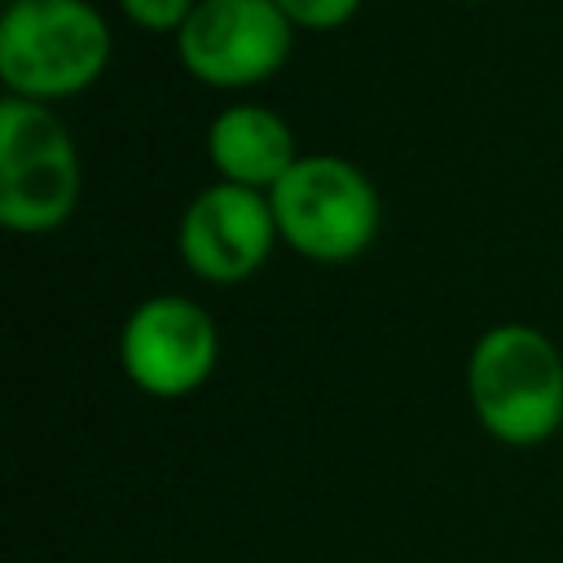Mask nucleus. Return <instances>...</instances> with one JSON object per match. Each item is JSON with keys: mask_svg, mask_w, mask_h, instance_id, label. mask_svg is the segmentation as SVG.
<instances>
[{"mask_svg": "<svg viewBox=\"0 0 563 563\" xmlns=\"http://www.w3.org/2000/svg\"><path fill=\"white\" fill-rule=\"evenodd\" d=\"M114 53L110 22L92 0H9L0 13V84L26 101L88 92Z\"/></svg>", "mask_w": 563, "mask_h": 563, "instance_id": "nucleus-1", "label": "nucleus"}, {"mask_svg": "<svg viewBox=\"0 0 563 563\" xmlns=\"http://www.w3.org/2000/svg\"><path fill=\"white\" fill-rule=\"evenodd\" d=\"M295 31H339L347 26L365 0H273Z\"/></svg>", "mask_w": 563, "mask_h": 563, "instance_id": "nucleus-9", "label": "nucleus"}, {"mask_svg": "<svg viewBox=\"0 0 563 563\" xmlns=\"http://www.w3.org/2000/svg\"><path fill=\"white\" fill-rule=\"evenodd\" d=\"M277 242L282 233L268 194L233 180L198 189L176 224V251L185 268L211 286H238L255 277Z\"/></svg>", "mask_w": 563, "mask_h": 563, "instance_id": "nucleus-7", "label": "nucleus"}, {"mask_svg": "<svg viewBox=\"0 0 563 563\" xmlns=\"http://www.w3.org/2000/svg\"><path fill=\"white\" fill-rule=\"evenodd\" d=\"M457 4H475V0H457Z\"/></svg>", "mask_w": 563, "mask_h": 563, "instance_id": "nucleus-11", "label": "nucleus"}, {"mask_svg": "<svg viewBox=\"0 0 563 563\" xmlns=\"http://www.w3.org/2000/svg\"><path fill=\"white\" fill-rule=\"evenodd\" d=\"M4 4H9V0H4Z\"/></svg>", "mask_w": 563, "mask_h": 563, "instance_id": "nucleus-12", "label": "nucleus"}, {"mask_svg": "<svg viewBox=\"0 0 563 563\" xmlns=\"http://www.w3.org/2000/svg\"><path fill=\"white\" fill-rule=\"evenodd\" d=\"M295 48V26L273 0H198L176 31V62L202 88L238 92L273 79Z\"/></svg>", "mask_w": 563, "mask_h": 563, "instance_id": "nucleus-5", "label": "nucleus"}, {"mask_svg": "<svg viewBox=\"0 0 563 563\" xmlns=\"http://www.w3.org/2000/svg\"><path fill=\"white\" fill-rule=\"evenodd\" d=\"M220 361V330L189 295L141 299L119 330V365L128 383L154 400L194 396Z\"/></svg>", "mask_w": 563, "mask_h": 563, "instance_id": "nucleus-6", "label": "nucleus"}, {"mask_svg": "<svg viewBox=\"0 0 563 563\" xmlns=\"http://www.w3.org/2000/svg\"><path fill=\"white\" fill-rule=\"evenodd\" d=\"M119 13L136 26V31H150V35H176L185 26V18L194 13L198 0H114Z\"/></svg>", "mask_w": 563, "mask_h": 563, "instance_id": "nucleus-10", "label": "nucleus"}, {"mask_svg": "<svg viewBox=\"0 0 563 563\" xmlns=\"http://www.w3.org/2000/svg\"><path fill=\"white\" fill-rule=\"evenodd\" d=\"M84 172L62 114L44 101H0V224L9 233H53L79 207Z\"/></svg>", "mask_w": 563, "mask_h": 563, "instance_id": "nucleus-4", "label": "nucleus"}, {"mask_svg": "<svg viewBox=\"0 0 563 563\" xmlns=\"http://www.w3.org/2000/svg\"><path fill=\"white\" fill-rule=\"evenodd\" d=\"M466 396L493 440L532 449L563 427V352L537 325L501 321L466 356Z\"/></svg>", "mask_w": 563, "mask_h": 563, "instance_id": "nucleus-2", "label": "nucleus"}, {"mask_svg": "<svg viewBox=\"0 0 563 563\" xmlns=\"http://www.w3.org/2000/svg\"><path fill=\"white\" fill-rule=\"evenodd\" d=\"M207 158L220 172V180L268 194L295 167L299 150H295L290 123L273 106L233 101L207 128Z\"/></svg>", "mask_w": 563, "mask_h": 563, "instance_id": "nucleus-8", "label": "nucleus"}, {"mask_svg": "<svg viewBox=\"0 0 563 563\" xmlns=\"http://www.w3.org/2000/svg\"><path fill=\"white\" fill-rule=\"evenodd\" d=\"M282 242L312 264H347L365 255L383 224L374 180L339 154H299L268 189Z\"/></svg>", "mask_w": 563, "mask_h": 563, "instance_id": "nucleus-3", "label": "nucleus"}]
</instances>
